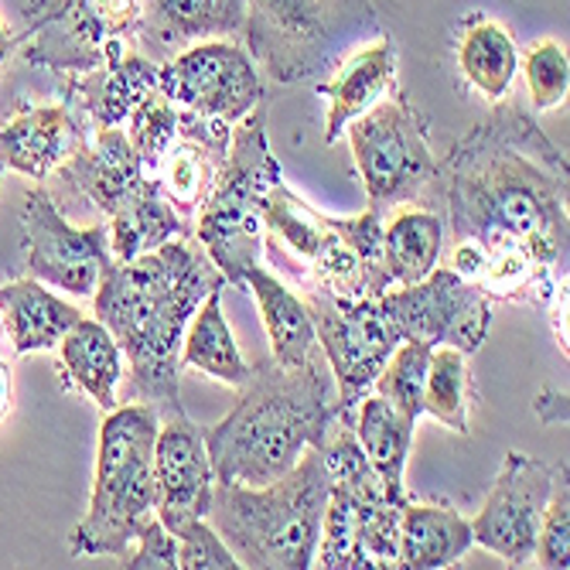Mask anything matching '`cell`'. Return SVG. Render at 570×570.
I'll return each instance as SVG.
<instances>
[{
	"instance_id": "1",
	"label": "cell",
	"mask_w": 570,
	"mask_h": 570,
	"mask_svg": "<svg viewBox=\"0 0 570 570\" xmlns=\"http://www.w3.org/2000/svg\"><path fill=\"white\" fill-rule=\"evenodd\" d=\"M567 154L505 99L438 161L431 185L454 239H520L553 271H567Z\"/></svg>"
},
{
	"instance_id": "2",
	"label": "cell",
	"mask_w": 570,
	"mask_h": 570,
	"mask_svg": "<svg viewBox=\"0 0 570 570\" xmlns=\"http://www.w3.org/2000/svg\"><path fill=\"white\" fill-rule=\"evenodd\" d=\"M226 277L195 236H175L130 264H110L99 277L96 318L127 355V396L175 417L181 410V342L198 304L223 291Z\"/></svg>"
},
{
	"instance_id": "3",
	"label": "cell",
	"mask_w": 570,
	"mask_h": 570,
	"mask_svg": "<svg viewBox=\"0 0 570 570\" xmlns=\"http://www.w3.org/2000/svg\"><path fill=\"white\" fill-rule=\"evenodd\" d=\"M342 421L328 358L287 370L274 358L249 366L236 406L205 431L216 482L267 485L287 475L307 448H325Z\"/></svg>"
},
{
	"instance_id": "4",
	"label": "cell",
	"mask_w": 570,
	"mask_h": 570,
	"mask_svg": "<svg viewBox=\"0 0 570 570\" xmlns=\"http://www.w3.org/2000/svg\"><path fill=\"white\" fill-rule=\"evenodd\" d=\"M322 448H307L287 475L267 485H213L205 520L226 540L239 567L307 570L315 567L322 515L328 505Z\"/></svg>"
},
{
	"instance_id": "5",
	"label": "cell",
	"mask_w": 570,
	"mask_h": 570,
	"mask_svg": "<svg viewBox=\"0 0 570 570\" xmlns=\"http://www.w3.org/2000/svg\"><path fill=\"white\" fill-rule=\"evenodd\" d=\"M161 417L147 403H124L107 410L99 428L96 479L89 512L69 537L76 557H127L140 523L154 515L158 485H154V441Z\"/></svg>"
},
{
	"instance_id": "6",
	"label": "cell",
	"mask_w": 570,
	"mask_h": 570,
	"mask_svg": "<svg viewBox=\"0 0 570 570\" xmlns=\"http://www.w3.org/2000/svg\"><path fill=\"white\" fill-rule=\"evenodd\" d=\"M267 120L271 107L264 99L233 127L229 158L219 171L216 188L202 202L191 229L226 284H236L239 291H246V274L264 264V205L271 185L284 178L271 150Z\"/></svg>"
},
{
	"instance_id": "7",
	"label": "cell",
	"mask_w": 570,
	"mask_h": 570,
	"mask_svg": "<svg viewBox=\"0 0 570 570\" xmlns=\"http://www.w3.org/2000/svg\"><path fill=\"white\" fill-rule=\"evenodd\" d=\"M373 18V0H249L243 45L277 82H304Z\"/></svg>"
},
{
	"instance_id": "8",
	"label": "cell",
	"mask_w": 570,
	"mask_h": 570,
	"mask_svg": "<svg viewBox=\"0 0 570 570\" xmlns=\"http://www.w3.org/2000/svg\"><path fill=\"white\" fill-rule=\"evenodd\" d=\"M345 134L373 213L386 216L396 205L431 195L438 161L428 140V124L413 110L406 92L390 89L376 107L348 120Z\"/></svg>"
},
{
	"instance_id": "9",
	"label": "cell",
	"mask_w": 570,
	"mask_h": 570,
	"mask_svg": "<svg viewBox=\"0 0 570 570\" xmlns=\"http://www.w3.org/2000/svg\"><path fill=\"white\" fill-rule=\"evenodd\" d=\"M24 18V59L79 79L107 62L110 48L134 41L140 0H31Z\"/></svg>"
},
{
	"instance_id": "10",
	"label": "cell",
	"mask_w": 570,
	"mask_h": 570,
	"mask_svg": "<svg viewBox=\"0 0 570 570\" xmlns=\"http://www.w3.org/2000/svg\"><path fill=\"white\" fill-rule=\"evenodd\" d=\"M301 297L307 304L311 322H315L318 345L335 376L342 421L352 424L358 400L373 390L380 370L386 366V358L393 355L400 338L383 315L380 297L338 301L315 287L301 291Z\"/></svg>"
},
{
	"instance_id": "11",
	"label": "cell",
	"mask_w": 570,
	"mask_h": 570,
	"mask_svg": "<svg viewBox=\"0 0 570 570\" xmlns=\"http://www.w3.org/2000/svg\"><path fill=\"white\" fill-rule=\"evenodd\" d=\"M380 307L400 342H424L431 348L451 345L464 355L485 342L492 325V301L485 291L441 264L417 284L380 294Z\"/></svg>"
},
{
	"instance_id": "12",
	"label": "cell",
	"mask_w": 570,
	"mask_h": 570,
	"mask_svg": "<svg viewBox=\"0 0 570 570\" xmlns=\"http://www.w3.org/2000/svg\"><path fill=\"white\" fill-rule=\"evenodd\" d=\"M161 92L185 110L239 124L267 99L261 66L236 38L198 41L161 62Z\"/></svg>"
},
{
	"instance_id": "13",
	"label": "cell",
	"mask_w": 570,
	"mask_h": 570,
	"mask_svg": "<svg viewBox=\"0 0 570 570\" xmlns=\"http://www.w3.org/2000/svg\"><path fill=\"white\" fill-rule=\"evenodd\" d=\"M24 256H28V274L48 287H59L79 297H89L114 264L110 253V229L107 226H72L59 202L45 188H31L24 198Z\"/></svg>"
},
{
	"instance_id": "14",
	"label": "cell",
	"mask_w": 570,
	"mask_h": 570,
	"mask_svg": "<svg viewBox=\"0 0 570 570\" xmlns=\"http://www.w3.org/2000/svg\"><path fill=\"white\" fill-rule=\"evenodd\" d=\"M553 482L557 472L547 469L543 461L523 451H509L479 515L469 520L475 543L512 567H530L537 557V533Z\"/></svg>"
},
{
	"instance_id": "15",
	"label": "cell",
	"mask_w": 570,
	"mask_h": 570,
	"mask_svg": "<svg viewBox=\"0 0 570 570\" xmlns=\"http://www.w3.org/2000/svg\"><path fill=\"white\" fill-rule=\"evenodd\" d=\"M233 127L219 117H205L178 107V127L144 168V178L161 191L178 216L188 223L198 216L202 202L219 181V171L229 158Z\"/></svg>"
},
{
	"instance_id": "16",
	"label": "cell",
	"mask_w": 570,
	"mask_h": 570,
	"mask_svg": "<svg viewBox=\"0 0 570 570\" xmlns=\"http://www.w3.org/2000/svg\"><path fill=\"white\" fill-rule=\"evenodd\" d=\"M154 485H158V520L175 533L188 520L209 512L213 502V458L205 448V431L188 417L175 413L165 417L154 441Z\"/></svg>"
},
{
	"instance_id": "17",
	"label": "cell",
	"mask_w": 570,
	"mask_h": 570,
	"mask_svg": "<svg viewBox=\"0 0 570 570\" xmlns=\"http://www.w3.org/2000/svg\"><path fill=\"white\" fill-rule=\"evenodd\" d=\"M246 8L249 0H140L134 48L161 66L198 41L239 38Z\"/></svg>"
},
{
	"instance_id": "18",
	"label": "cell",
	"mask_w": 570,
	"mask_h": 570,
	"mask_svg": "<svg viewBox=\"0 0 570 570\" xmlns=\"http://www.w3.org/2000/svg\"><path fill=\"white\" fill-rule=\"evenodd\" d=\"M82 140L86 130L69 102L21 107L14 117L0 124V165L24 178L45 181L72 158V150Z\"/></svg>"
},
{
	"instance_id": "19",
	"label": "cell",
	"mask_w": 570,
	"mask_h": 570,
	"mask_svg": "<svg viewBox=\"0 0 570 570\" xmlns=\"http://www.w3.org/2000/svg\"><path fill=\"white\" fill-rule=\"evenodd\" d=\"M161 89V66L147 59L134 45L110 48L99 69L69 79V99H76L82 114L96 127H124L140 102Z\"/></svg>"
},
{
	"instance_id": "20",
	"label": "cell",
	"mask_w": 570,
	"mask_h": 570,
	"mask_svg": "<svg viewBox=\"0 0 570 570\" xmlns=\"http://www.w3.org/2000/svg\"><path fill=\"white\" fill-rule=\"evenodd\" d=\"M56 175L76 185L99 213L114 216L120 205L147 181L140 171V158L124 127H96L92 144L82 140L72 158L56 168Z\"/></svg>"
},
{
	"instance_id": "21",
	"label": "cell",
	"mask_w": 570,
	"mask_h": 570,
	"mask_svg": "<svg viewBox=\"0 0 570 570\" xmlns=\"http://www.w3.org/2000/svg\"><path fill=\"white\" fill-rule=\"evenodd\" d=\"M396 66H400L396 45L386 35L348 51L335 66V76L318 86V92L328 99L325 144L342 140L348 120L366 114L390 89H396Z\"/></svg>"
},
{
	"instance_id": "22",
	"label": "cell",
	"mask_w": 570,
	"mask_h": 570,
	"mask_svg": "<svg viewBox=\"0 0 570 570\" xmlns=\"http://www.w3.org/2000/svg\"><path fill=\"white\" fill-rule=\"evenodd\" d=\"M246 291H253L256 304H261V318L271 338V358L277 366L301 370L325 358L315 335V322H311L307 304L297 291H291L264 264L246 274Z\"/></svg>"
},
{
	"instance_id": "23",
	"label": "cell",
	"mask_w": 570,
	"mask_h": 570,
	"mask_svg": "<svg viewBox=\"0 0 570 570\" xmlns=\"http://www.w3.org/2000/svg\"><path fill=\"white\" fill-rule=\"evenodd\" d=\"M264 219H267L264 253L271 256V264L277 271H291V277L304 284L311 261H315L325 239L332 236V216L311 209V205L301 195H294L281 178L267 191Z\"/></svg>"
},
{
	"instance_id": "24",
	"label": "cell",
	"mask_w": 570,
	"mask_h": 570,
	"mask_svg": "<svg viewBox=\"0 0 570 570\" xmlns=\"http://www.w3.org/2000/svg\"><path fill=\"white\" fill-rule=\"evenodd\" d=\"M0 318L14 355L59 348L62 335L82 318V311L51 294L48 284L28 277L0 284Z\"/></svg>"
},
{
	"instance_id": "25",
	"label": "cell",
	"mask_w": 570,
	"mask_h": 570,
	"mask_svg": "<svg viewBox=\"0 0 570 570\" xmlns=\"http://www.w3.org/2000/svg\"><path fill=\"white\" fill-rule=\"evenodd\" d=\"M475 547L472 523L451 505L410 502L400 515V567L441 570Z\"/></svg>"
},
{
	"instance_id": "26",
	"label": "cell",
	"mask_w": 570,
	"mask_h": 570,
	"mask_svg": "<svg viewBox=\"0 0 570 570\" xmlns=\"http://www.w3.org/2000/svg\"><path fill=\"white\" fill-rule=\"evenodd\" d=\"M62 370L76 390H82L99 410L117 406V386L124 380V352L99 318H79L59 342Z\"/></svg>"
},
{
	"instance_id": "27",
	"label": "cell",
	"mask_w": 570,
	"mask_h": 570,
	"mask_svg": "<svg viewBox=\"0 0 570 570\" xmlns=\"http://www.w3.org/2000/svg\"><path fill=\"white\" fill-rule=\"evenodd\" d=\"M458 69L469 86L495 107L512 96L515 76H520V48H515L509 28L472 14L458 38Z\"/></svg>"
},
{
	"instance_id": "28",
	"label": "cell",
	"mask_w": 570,
	"mask_h": 570,
	"mask_svg": "<svg viewBox=\"0 0 570 570\" xmlns=\"http://www.w3.org/2000/svg\"><path fill=\"white\" fill-rule=\"evenodd\" d=\"M107 219H110L107 223L110 253L117 264H130L137 256L158 249L161 243H168L175 236H191V229H195V223L178 216L150 181H144Z\"/></svg>"
},
{
	"instance_id": "29",
	"label": "cell",
	"mask_w": 570,
	"mask_h": 570,
	"mask_svg": "<svg viewBox=\"0 0 570 570\" xmlns=\"http://www.w3.org/2000/svg\"><path fill=\"white\" fill-rule=\"evenodd\" d=\"M413 424L417 421L400 413L393 403H386L376 393L362 396L352 413V434H355L358 448L366 451L380 479L400 495H406L403 475H406V458H410V444H413Z\"/></svg>"
},
{
	"instance_id": "30",
	"label": "cell",
	"mask_w": 570,
	"mask_h": 570,
	"mask_svg": "<svg viewBox=\"0 0 570 570\" xmlns=\"http://www.w3.org/2000/svg\"><path fill=\"white\" fill-rule=\"evenodd\" d=\"M444 249V216L431 205L421 209H400L390 223H383V253L393 287L424 281Z\"/></svg>"
},
{
	"instance_id": "31",
	"label": "cell",
	"mask_w": 570,
	"mask_h": 570,
	"mask_svg": "<svg viewBox=\"0 0 570 570\" xmlns=\"http://www.w3.org/2000/svg\"><path fill=\"white\" fill-rule=\"evenodd\" d=\"M181 366L202 370L236 390L249 380V366L223 315V291H213L191 315L185 342H181Z\"/></svg>"
},
{
	"instance_id": "32",
	"label": "cell",
	"mask_w": 570,
	"mask_h": 570,
	"mask_svg": "<svg viewBox=\"0 0 570 570\" xmlns=\"http://www.w3.org/2000/svg\"><path fill=\"white\" fill-rule=\"evenodd\" d=\"M424 413L441 421L454 434H469L472 428V370L469 355L451 345L431 352V370L424 386Z\"/></svg>"
},
{
	"instance_id": "33",
	"label": "cell",
	"mask_w": 570,
	"mask_h": 570,
	"mask_svg": "<svg viewBox=\"0 0 570 570\" xmlns=\"http://www.w3.org/2000/svg\"><path fill=\"white\" fill-rule=\"evenodd\" d=\"M431 345L424 342H400L393 355L386 358V366L380 370L376 383L370 393L383 396L393 403L406 417L421 421L424 413V386H428V370H431Z\"/></svg>"
},
{
	"instance_id": "34",
	"label": "cell",
	"mask_w": 570,
	"mask_h": 570,
	"mask_svg": "<svg viewBox=\"0 0 570 570\" xmlns=\"http://www.w3.org/2000/svg\"><path fill=\"white\" fill-rule=\"evenodd\" d=\"M523 79L530 89V102L533 110H553L567 99L570 92V59H567V45H560L557 38H543L533 41L530 51L523 56Z\"/></svg>"
},
{
	"instance_id": "35",
	"label": "cell",
	"mask_w": 570,
	"mask_h": 570,
	"mask_svg": "<svg viewBox=\"0 0 570 570\" xmlns=\"http://www.w3.org/2000/svg\"><path fill=\"white\" fill-rule=\"evenodd\" d=\"M533 560L547 570H567L570 567V485H567V472H563V479L557 475V482H553L550 502H547L543 520H540Z\"/></svg>"
},
{
	"instance_id": "36",
	"label": "cell",
	"mask_w": 570,
	"mask_h": 570,
	"mask_svg": "<svg viewBox=\"0 0 570 570\" xmlns=\"http://www.w3.org/2000/svg\"><path fill=\"white\" fill-rule=\"evenodd\" d=\"M175 540H178V570H236L239 567L226 540L216 533V527L205 520V515L178 527Z\"/></svg>"
},
{
	"instance_id": "37",
	"label": "cell",
	"mask_w": 570,
	"mask_h": 570,
	"mask_svg": "<svg viewBox=\"0 0 570 570\" xmlns=\"http://www.w3.org/2000/svg\"><path fill=\"white\" fill-rule=\"evenodd\" d=\"M137 550L124 557L127 570H178V540L158 520V512L147 515L134 537Z\"/></svg>"
},
{
	"instance_id": "38",
	"label": "cell",
	"mask_w": 570,
	"mask_h": 570,
	"mask_svg": "<svg viewBox=\"0 0 570 570\" xmlns=\"http://www.w3.org/2000/svg\"><path fill=\"white\" fill-rule=\"evenodd\" d=\"M547 315H550V325H553V338H557L560 352L567 355V281L550 294Z\"/></svg>"
},
{
	"instance_id": "39",
	"label": "cell",
	"mask_w": 570,
	"mask_h": 570,
	"mask_svg": "<svg viewBox=\"0 0 570 570\" xmlns=\"http://www.w3.org/2000/svg\"><path fill=\"white\" fill-rule=\"evenodd\" d=\"M18 45H21V35H18V31H11V28H8V21L0 18V69L8 66V59L18 51Z\"/></svg>"
},
{
	"instance_id": "40",
	"label": "cell",
	"mask_w": 570,
	"mask_h": 570,
	"mask_svg": "<svg viewBox=\"0 0 570 570\" xmlns=\"http://www.w3.org/2000/svg\"><path fill=\"white\" fill-rule=\"evenodd\" d=\"M11 413V370L8 362L0 358V421H4Z\"/></svg>"
},
{
	"instance_id": "41",
	"label": "cell",
	"mask_w": 570,
	"mask_h": 570,
	"mask_svg": "<svg viewBox=\"0 0 570 570\" xmlns=\"http://www.w3.org/2000/svg\"><path fill=\"white\" fill-rule=\"evenodd\" d=\"M4 345H8V332H4V318H0V358H4Z\"/></svg>"
},
{
	"instance_id": "42",
	"label": "cell",
	"mask_w": 570,
	"mask_h": 570,
	"mask_svg": "<svg viewBox=\"0 0 570 570\" xmlns=\"http://www.w3.org/2000/svg\"><path fill=\"white\" fill-rule=\"evenodd\" d=\"M0 175H4V165H0Z\"/></svg>"
}]
</instances>
